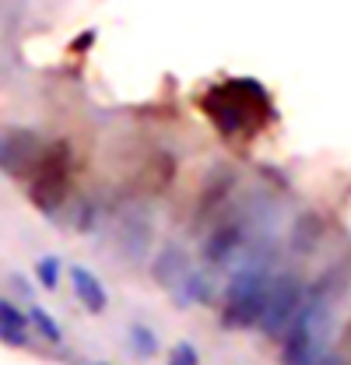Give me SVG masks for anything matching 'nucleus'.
<instances>
[{"label": "nucleus", "mask_w": 351, "mask_h": 365, "mask_svg": "<svg viewBox=\"0 0 351 365\" xmlns=\"http://www.w3.org/2000/svg\"><path fill=\"white\" fill-rule=\"evenodd\" d=\"M0 341L11 344V348L29 344V317L21 309H14L7 299H0Z\"/></svg>", "instance_id": "obj_8"}, {"label": "nucleus", "mask_w": 351, "mask_h": 365, "mask_svg": "<svg viewBox=\"0 0 351 365\" xmlns=\"http://www.w3.org/2000/svg\"><path fill=\"white\" fill-rule=\"evenodd\" d=\"M299 306H302V281L295 274H278L267 281V299L257 323L263 327V334H281Z\"/></svg>", "instance_id": "obj_5"}, {"label": "nucleus", "mask_w": 351, "mask_h": 365, "mask_svg": "<svg viewBox=\"0 0 351 365\" xmlns=\"http://www.w3.org/2000/svg\"><path fill=\"white\" fill-rule=\"evenodd\" d=\"M36 274H39L43 288H56V281H60V260H56V257H43V260L36 264Z\"/></svg>", "instance_id": "obj_11"}, {"label": "nucleus", "mask_w": 351, "mask_h": 365, "mask_svg": "<svg viewBox=\"0 0 351 365\" xmlns=\"http://www.w3.org/2000/svg\"><path fill=\"white\" fill-rule=\"evenodd\" d=\"M200 359H197V348L190 344V341H179L173 348V355H169V365H197Z\"/></svg>", "instance_id": "obj_12"}, {"label": "nucleus", "mask_w": 351, "mask_h": 365, "mask_svg": "<svg viewBox=\"0 0 351 365\" xmlns=\"http://www.w3.org/2000/svg\"><path fill=\"white\" fill-rule=\"evenodd\" d=\"M131 344L141 359H155V351H158V337L144 323H131Z\"/></svg>", "instance_id": "obj_9"}, {"label": "nucleus", "mask_w": 351, "mask_h": 365, "mask_svg": "<svg viewBox=\"0 0 351 365\" xmlns=\"http://www.w3.org/2000/svg\"><path fill=\"white\" fill-rule=\"evenodd\" d=\"M71 281H74V292H78V299H81V306L88 313H106L109 295H106V288L95 274L88 267H71Z\"/></svg>", "instance_id": "obj_7"}, {"label": "nucleus", "mask_w": 351, "mask_h": 365, "mask_svg": "<svg viewBox=\"0 0 351 365\" xmlns=\"http://www.w3.org/2000/svg\"><path fill=\"white\" fill-rule=\"evenodd\" d=\"M267 281H270L267 260H250L235 271L228 292H225V302H221V323L228 330L253 327L260 319L263 299H267Z\"/></svg>", "instance_id": "obj_3"}, {"label": "nucleus", "mask_w": 351, "mask_h": 365, "mask_svg": "<svg viewBox=\"0 0 351 365\" xmlns=\"http://www.w3.org/2000/svg\"><path fill=\"white\" fill-rule=\"evenodd\" d=\"M155 281L162 288H169L176 295L179 306H190V302H208L211 299V284L200 271H193L190 257L179 250V246H166L158 264H155Z\"/></svg>", "instance_id": "obj_4"}, {"label": "nucleus", "mask_w": 351, "mask_h": 365, "mask_svg": "<svg viewBox=\"0 0 351 365\" xmlns=\"http://www.w3.org/2000/svg\"><path fill=\"white\" fill-rule=\"evenodd\" d=\"M285 334V351L281 362L285 365H312L323 351H327V334H330V309L327 302L312 292L302 309H295V317L288 319Z\"/></svg>", "instance_id": "obj_2"}, {"label": "nucleus", "mask_w": 351, "mask_h": 365, "mask_svg": "<svg viewBox=\"0 0 351 365\" xmlns=\"http://www.w3.org/2000/svg\"><path fill=\"white\" fill-rule=\"evenodd\" d=\"M29 319H32V323L39 327V334H43V337H49L53 344H60V341H63V330L56 327V319L49 317V313H46L43 306H32V313H29Z\"/></svg>", "instance_id": "obj_10"}, {"label": "nucleus", "mask_w": 351, "mask_h": 365, "mask_svg": "<svg viewBox=\"0 0 351 365\" xmlns=\"http://www.w3.org/2000/svg\"><path fill=\"white\" fill-rule=\"evenodd\" d=\"M67 182H71V155L67 148H53V151H43L39 158V173H36V182H32V197L36 204L53 211L63 193H67Z\"/></svg>", "instance_id": "obj_6"}, {"label": "nucleus", "mask_w": 351, "mask_h": 365, "mask_svg": "<svg viewBox=\"0 0 351 365\" xmlns=\"http://www.w3.org/2000/svg\"><path fill=\"white\" fill-rule=\"evenodd\" d=\"M204 109L208 116L218 123L225 134H243L260 127L263 120L270 116V102L267 91L257 81H228L221 88L204 95Z\"/></svg>", "instance_id": "obj_1"}]
</instances>
